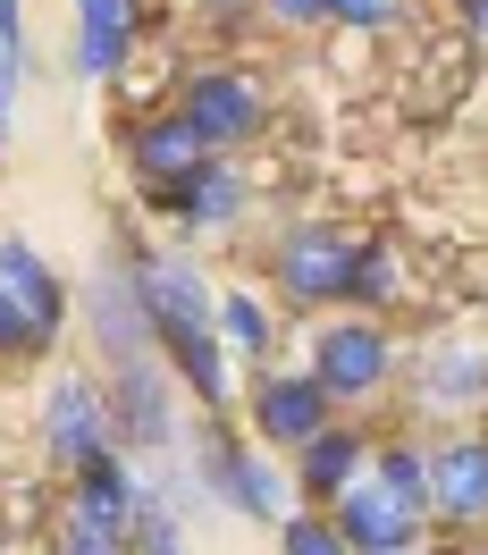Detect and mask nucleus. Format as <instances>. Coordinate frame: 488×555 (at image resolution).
Instances as JSON below:
<instances>
[{
    "label": "nucleus",
    "mask_w": 488,
    "mask_h": 555,
    "mask_svg": "<svg viewBox=\"0 0 488 555\" xmlns=\"http://www.w3.org/2000/svg\"><path fill=\"white\" fill-rule=\"evenodd\" d=\"M136 304L152 320V346L169 353V371L185 379V396L203 404V413H228L236 404V371H228V353H219V295H210V278L194 261H177V253H143L136 261Z\"/></svg>",
    "instance_id": "obj_1"
},
{
    "label": "nucleus",
    "mask_w": 488,
    "mask_h": 555,
    "mask_svg": "<svg viewBox=\"0 0 488 555\" xmlns=\"http://www.w3.org/2000/svg\"><path fill=\"white\" fill-rule=\"evenodd\" d=\"M136 496L143 480L102 454L76 472V496H68V521H60V555H136Z\"/></svg>",
    "instance_id": "obj_2"
},
{
    "label": "nucleus",
    "mask_w": 488,
    "mask_h": 555,
    "mask_svg": "<svg viewBox=\"0 0 488 555\" xmlns=\"http://www.w3.org/2000/svg\"><path fill=\"white\" fill-rule=\"evenodd\" d=\"M312 379L329 387V404H362V396H380L396 379V346H387V328L371 312L354 320H329L312 337Z\"/></svg>",
    "instance_id": "obj_3"
},
{
    "label": "nucleus",
    "mask_w": 488,
    "mask_h": 555,
    "mask_svg": "<svg viewBox=\"0 0 488 555\" xmlns=\"http://www.w3.org/2000/svg\"><path fill=\"white\" fill-rule=\"evenodd\" d=\"M270 261H279V295H286V304H346L362 244H354L346 228H329V219H304V228H286V236H279Z\"/></svg>",
    "instance_id": "obj_4"
},
{
    "label": "nucleus",
    "mask_w": 488,
    "mask_h": 555,
    "mask_svg": "<svg viewBox=\"0 0 488 555\" xmlns=\"http://www.w3.org/2000/svg\"><path fill=\"white\" fill-rule=\"evenodd\" d=\"M177 118H185V127H194V135H203L210 152L228 160L236 143L261 135V118H270V109H261V85H253L244 68H194V76H185V102H177Z\"/></svg>",
    "instance_id": "obj_5"
},
{
    "label": "nucleus",
    "mask_w": 488,
    "mask_h": 555,
    "mask_svg": "<svg viewBox=\"0 0 488 555\" xmlns=\"http://www.w3.org/2000/svg\"><path fill=\"white\" fill-rule=\"evenodd\" d=\"M110 438H118V421H110V387L102 379H51V404H42V447H51V463H68V472H85V463H102Z\"/></svg>",
    "instance_id": "obj_6"
},
{
    "label": "nucleus",
    "mask_w": 488,
    "mask_h": 555,
    "mask_svg": "<svg viewBox=\"0 0 488 555\" xmlns=\"http://www.w3.org/2000/svg\"><path fill=\"white\" fill-rule=\"evenodd\" d=\"M337 421V404H329V387L312 379V371H261V387H253V438L261 447H312L320 429Z\"/></svg>",
    "instance_id": "obj_7"
},
{
    "label": "nucleus",
    "mask_w": 488,
    "mask_h": 555,
    "mask_svg": "<svg viewBox=\"0 0 488 555\" xmlns=\"http://www.w3.org/2000/svg\"><path fill=\"white\" fill-rule=\"evenodd\" d=\"M329 521H337V539H346L354 555H404L421 539V505H404V496L387 480H371V472L329 505Z\"/></svg>",
    "instance_id": "obj_8"
},
{
    "label": "nucleus",
    "mask_w": 488,
    "mask_h": 555,
    "mask_svg": "<svg viewBox=\"0 0 488 555\" xmlns=\"http://www.w3.org/2000/svg\"><path fill=\"white\" fill-rule=\"evenodd\" d=\"M194 454H203V488L219 496V505H236V514H253V521H286V480L261 463V454L228 447L219 429H203Z\"/></svg>",
    "instance_id": "obj_9"
},
{
    "label": "nucleus",
    "mask_w": 488,
    "mask_h": 555,
    "mask_svg": "<svg viewBox=\"0 0 488 555\" xmlns=\"http://www.w3.org/2000/svg\"><path fill=\"white\" fill-rule=\"evenodd\" d=\"M110 421H118V438H127V447H152V454L177 447L169 387H160V371H152L143 353H118V362H110Z\"/></svg>",
    "instance_id": "obj_10"
},
{
    "label": "nucleus",
    "mask_w": 488,
    "mask_h": 555,
    "mask_svg": "<svg viewBox=\"0 0 488 555\" xmlns=\"http://www.w3.org/2000/svg\"><path fill=\"white\" fill-rule=\"evenodd\" d=\"M203 160H219V152H210V143L194 135L177 109H169V118H143V127H136V185L152 194V203H169V194H177L194 169H203Z\"/></svg>",
    "instance_id": "obj_11"
},
{
    "label": "nucleus",
    "mask_w": 488,
    "mask_h": 555,
    "mask_svg": "<svg viewBox=\"0 0 488 555\" xmlns=\"http://www.w3.org/2000/svg\"><path fill=\"white\" fill-rule=\"evenodd\" d=\"M429 514L438 521H488V438H447L429 454Z\"/></svg>",
    "instance_id": "obj_12"
},
{
    "label": "nucleus",
    "mask_w": 488,
    "mask_h": 555,
    "mask_svg": "<svg viewBox=\"0 0 488 555\" xmlns=\"http://www.w3.org/2000/svg\"><path fill=\"white\" fill-rule=\"evenodd\" d=\"M362 472H371V438H362V429H346V421H329L312 447H295V488H304L312 505H337Z\"/></svg>",
    "instance_id": "obj_13"
},
{
    "label": "nucleus",
    "mask_w": 488,
    "mask_h": 555,
    "mask_svg": "<svg viewBox=\"0 0 488 555\" xmlns=\"http://www.w3.org/2000/svg\"><path fill=\"white\" fill-rule=\"evenodd\" d=\"M413 404H429V413H480L488 404V353L480 346H429L413 371Z\"/></svg>",
    "instance_id": "obj_14"
},
{
    "label": "nucleus",
    "mask_w": 488,
    "mask_h": 555,
    "mask_svg": "<svg viewBox=\"0 0 488 555\" xmlns=\"http://www.w3.org/2000/svg\"><path fill=\"white\" fill-rule=\"evenodd\" d=\"M143 35L136 0H76V76H118Z\"/></svg>",
    "instance_id": "obj_15"
},
{
    "label": "nucleus",
    "mask_w": 488,
    "mask_h": 555,
    "mask_svg": "<svg viewBox=\"0 0 488 555\" xmlns=\"http://www.w3.org/2000/svg\"><path fill=\"white\" fill-rule=\"evenodd\" d=\"M0 286H9V295L35 312V328L60 346V328H68V286H60V270H51V261H42L26 236H0Z\"/></svg>",
    "instance_id": "obj_16"
},
{
    "label": "nucleus",
    "mask_w": 488,
    "mask_h": 555,
    "mask_svg": "<svg viewBox=\"0 0 488 555\" xmlns=\"http://www.w3.org/2000/svg\"><path fill=\"white\" fill-rule=\"evenodd\" d=\"M160 210H177L194 236H210V228H236V219H244V177L228 169V160H203V169L185 177V185H177Z\"/></svg>",
    "instance_id": "obj_17"
},
{
    "label": "nucleus",
    "mask_w": 488,
    "mask_h": 555,
    "mask_svg": "<svg viewBox=\"0 0 488 555\" xmlns=\"http://www.w3.org/2000/svg\"><path fill=\"white\" fill-rule=\"evenodd\" d=\"M371 480H387L404 505H421V514H429V454H421L413 438H387V447H371Z\"/></svg>",
    "instance_id": "obj_18"
},
{
    "label": "nucleus",
    "mask_w": 488,
    "mask_h": 555,
    "mask_svg": "<svg viewBox=\"0 0 488 555\" xmlns=\"http://www.w3.org/2000/svg\"><path fill=\"white\" fill-rule=\"evenodd\" d=\"M219 328H228V346H236V353H253V362L279 346V328H270V304H253V295H236V286L219 295Z\"/></svg>",
    "instance_id": "obj_19"
},
{
    "label": "nucleus",
    "mask_w": 488,
    "mask_h": 555,
    "mask_svg": "<svg viewBox=\"0 0 488 555\" xmlns=\"http://www.w3.org/2000/svg\"><path fill=\"white\" fill-rule=\"evenodd\" d=\"M26 17H17V0H0V135H9V109H17V85H26Z\"/></svg>",
    "instance_id": "obj_20"
},
{
    "label": "nucleus",
    "mask_w": 488,
    "mask_h": 555,
    "mask_svg": "<svg viewBox=\"0 0 488 555\" xmlns=\"http://www.w3.org/2000/svg\"><path fill=\"white\" fill-rule=\"evenodd\" d=\"M404 295V278H396V261H387L380 244H362V261H354V286L346 304H362V312H380V304H396Z\"/></svg>",
    "instance_id": "obj_21"
},
{
    "label": "nucleus",
    "mask_w": 488,
    "mask_h": 555,
    "mask_svg": "<svg viewBox=\"0 0 488 555\" xmlns=\"http://www.w3.org/2000/svg\"><path fill=\"white\" fill-rule=\"evenodd\" d=\"M279 547L286 555H354L346 539H337V521H320V514H286L279 521Z\"/></svg>",
    "instance_id": "obj_22"
},
{
    "label": "nucleus",
    "mask_w": 488,
    "mask_h": 555,
    "mask_svg": "<svg viewBox=\"0 0 488 555\" xmlns=\"http://www.w3.org/2000/svg\"><path fill=\"white\" fill-rule=\"evenodd\" d=\"M42 346H51V337L35 328V312H26V304L0 286V353H42Z\"/></svg>",
    "instance_id": "obj_23"
},
{
    "label": "nucleus",
    "mask_w": 488,
    "mask_h": 555,
    "mask_svg": "<svg viewBox=\"0 0 488 555\" xmlns=\"http://www.w3.org/2000/svg\"><path fill=\"white\" fill-rule=\"evenodd\" d=\"M329 17H337V26H362V35H380L387 17H396V0H337Z\"/></svg>",
    "instance_id": "obj_24"
},
{
    "label": "nucleus",
    "mask_w": 488,
    "mask_h": 555,
    "mask_svg": "<svg viewBox=\"0 0 488 555\" xmlns=\"http://www.w3.org/2000/svg\"><path fill=\"white\" fill-rule=\"evenodd\" d=\"M261 9H270L279 26H320V17L337 9V0H261Z\"/></svg>",
    "instance_id": "obj_25"
},
{
    "label": "nucleus",
    "mask_w": 488,
    "mask_h": 555,
    "mask_svg": "<svg viewBox=\"0 0 488 555\" xmlns=\"http://www.w3.org/2000/svg\"><path fill=\"white\" fill-rule=\"evenodd\" d=\"M463 9H472V35H488V0H463Z\"/></svg>",
    "instance_id": "obj_26"
},
{
    "label": "nucleus",
    "mask_w": 488,
    "mask_h": 555,
    "mask_svg": "<svg viewBox=\"0 0 488 555\" xmlns=\"http://www.w3.org/2000/svg\"><path fill=\"white\" fill-rule=\"evenodd\" d=\"M160 555H185V539H169V547H160Z\"/></svg>",
    "instance_id": "obj_27"
},
{
    "label": "nucleus",
    "mask_w": 488,
    "mask_h": 555,
    "mask_svg": "<svg viewBox=\"0 0 488 555\" xmlns=\"http://www.w3.org/2000/svg\"><path fill=\"white\" fill-rule=\"evenodd\" d=\"M404 555H413V547H404Z\"/></svg>",
    "instance_id": "obj_28"
}]
</instances>
